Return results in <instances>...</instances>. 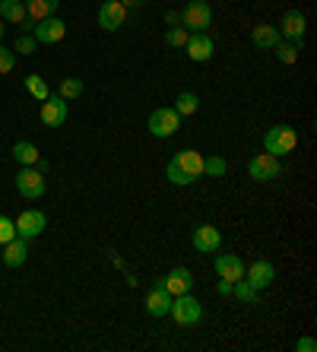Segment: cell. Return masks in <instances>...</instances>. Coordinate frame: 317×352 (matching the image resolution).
Returning a JSON list of instances; mask_svg holds the SVG:
<instances>
[{"mask_svg":"<svg viewBox=\"0 0 317 352\" xmlns=\"http://www.w3.org/2000/svg\"><path fill=\"white\" fill-rule=\"evenodd\" d=\"M168 314L175 318V324H178V327H194V324H200V320H204V305L197 302L190 292H184V295H175V298H171Z\"/></svg>","mask_w":317,"mask_h":352,"instance_id":"obj_1","label":"cell"},{"mask_svg":"<svg viewBox=\"0 0 317 352\" xmlns=\"http://www.w3.org/2000/svg\"><path fill=\"white\" fill-rule=\"evenodd\" d=\"M298 146V133L292 127H285V124H276V127H270L267 137H263V149H267L270 156H289L292 149Z\"/></svg>","mask_w":317,"mask_h":352,"instance_id":"obj_2","label":"cell"},{"mask_svg":"<svg viewBox=\"0 0 317 352\" xmlns=\"http://www.w3.org/2000/svg\"><path fill=\"white\" fill-rule=\"evenodd\" d=\"M210 23H212V10L204 0H190V3L181 10V25H184L187 32H206Z\"/></svg>","mask_w":317,"mask_h":352,"instance_id":"obj_3","label":"cell"},{"mask_svg":"<svg viewBox=\"0 0 317 352\" xmlns=\"http://www.w3.org/2000/svg\"><path fill=\"white\" fill-rule=\"evenodd\" d=\"M17 190L25 200H39L45 194V172H41L39 165H23L17 175Z\"/></svg>","mask_w":317,"mask_h":352,"instance_id":"obj_4","label":"cell"},{"mask_svg":"<svg viewBox=\"0 0 317 352\" xmlns=\"http://www.w3.org/2000/svg\"><path fill=\"white\" fill-rule=\"evenodd\" d=\"M181 127V115L175 111V108H155L153 115H149V133L159 140L165 137H175Z\"/></svg>","mask_w":317,"mask_h":352,"instance_id":"obj_5","label":"cell"},{"mask_svg":"<svg viewBox=\"0 0 317 352\" xmlns=\"http://www.w3.org/2000/svg\"><path fill=\"white\" fill-rule=\"evenodd\" d=\"M124 23H127V7H124L121 0H105V3L98 7V25H102L105 32H118Z\"/></svg>","mask_w":317,"mask_h":352,"instance_id":"obj_6","label":"cell"},{"mask_svg":"<svg viewBox=\"0 0 317 352\" xmlns=\"http://www.w3.org/2000/svg\"><path fill=\"white\" fill-rule=\"evenodd\" d=\"M35 41L39 45H54V41H61L67 35V23L64 19H57V16H48V19H39L32 29Z\"/></svg>","mask_w":317,"mask_h":352,"instance_id":"obj_7","label":"cell"},{"mask_svg":"<svg viewBox=\"0 0 317 352\" xmlns=\"http://www.w3.org/2000/svg\"><path fill=\"white\" fill-rule=\"evenodd\" d=\"M13 226H17V235L29 241V238L45 232L48 219H45V213H39V210H25V213H19V219H13Z\"/></svg>","mask_w":317,"mask_h":352,"instance_id":"obj_8","label":"cell"},{"mask_svg":"<svg viewBox=\"0 0 317 352\" xmlns=\"http://www.w3.org/2000/svg\"><path fill=\"white\" fill-rule=\"evenodd\" d=\"M251 178L254 181H261V184H267V181H273V178H279V159L276 156H270V153H261V156H254L251 159Z\"/></svg>","mask_w":317,"mask_h":352,"instance_id":"obj_9","label":"cell"},{"mask_svg":"<svg viewBox=\"0 0 317 352\" xmlns=\"http://www.w3.org/2000/svg\"><path fill=\"white\" fill-rule=\"evenodd\" d=\"M41 121L45 127H64L67 121V98L61 96H48L41 102Z\"/></svg>","mask_w":317,"mask_h":352,"instance_id":"obj_10","label":"cell"},{"mask_svg":"<svg viewBox=\"0 0 317 352\" xmlns=\"http://www.w3.org/2000/svg\"><path fill=\"white\" fill-rule=\"evenodd\" d=\"M159 286L165 289V292L175 298V295H184V292H190V286H194V276H190V270L187 267H175V270L168 273V276L159 283Z\"/></svg>","mask_w":317,"mask_h":352,"instance_id":"obj_11","label":"cell"},{"mask_svg":"<svg viewBox=\"0 0 317 352\" xmlns=\"http://www.w3.org/2000/svg\"><path fill=\"white\" fill-rule=\"evenodd\" d=\"M187 58L190 60H197V64H204V60H210L212 58V38L206 32H190V38H187Z\"/></svg>","mask_w":317,"mask_h":352,"instance_id":"obj_12","label":"cell"},{"mask_svg":"<svg viewBox=\"0 0 317 352\" xmlns=\"http://www.w3.org/2000/svg\"><path fill=\"white\" fill-rule=\"evenodd\" d=\"M190 241H194V248L200 251V254H212V251H219L222 235H219V229H216V226H197Z\"/></svg>","mask_w":317,"mask_h":352,"instance_id":"obj_13","label":"cell"},{"mask_svg":"<svg viewBox=\"0 0 317 352\" xmlns=\"http://www.w3.org/2000/svg\"><path fill=\"white\" fill-rule=\"evenodd\" d=\"M171 162L178 165V168H181V172H184L190 181H197L200 175H204V153H197V149H181V153L171 159Z\"/></svg>","mask_w":317,"mask_h":352,"instance_id":"obj_14","label":"cell"},{"mask_svg":"<svg viewBox=\"0 0 317 352\" xmlns=\"http://www.w3.org/2000/svg\"><path fill=\"white\" fill-rule=\"evenodd\" d=\"M305 29H308V19H305L301 10H289L283 16V23H279V35H285L289 41H301Z\"/></svg>","mask_w":317,"mask_h":352,"instance_id":"obj_15","label":"cell"},{"mask_svg":"<svg viewBox=\"0 0 317 352\" xmlns=\"http://www.w3.org/2000/svg\"><path fill=\"white\" fill-rule=\"evenodd\" d=\"M273 279H276V270H273V263L270 261H254L251 270H248V283H251L257 292L267 286H273Z\"/></svg>","mask_w":317,"mask_h":352,"instance_id":"obj_16","label":"cell"},{"mask_svg":"<svg viewBox=\"0 0 317 352\" xmlns=\"http://www.w3.org/2000/svg\"><path fill=\"white\" fill-rule=\"evenodd\" d=\"M216 276H219V279H228V283H238V279L244 276L241 257H235V254H219V257H216Z\"/></svg>","mask_w":317,"mask_h":352,"instance_id":"obj_17","label":"cell"},{"mask_svg":"<svg viewBox=\"0 0 317 352\" xmlns=\"http://www.w3.org/2000/svg\"><path fill=\"white\" fill-rule=\"evenodd\" d=\"M29 261V245H25V238H13V241H7L3 245V263L7 267H23V263Z\"/></svg>","mask_w":317,"mask_h":352,"instance_id":"obj_18","label":"cell"},{"mask_svg":"<svg viewBox=\"0 0 317 352\" xmlns=\"http://www.w3.org/2000/svg\"><path fill=\"white\" fill-rule=\"evenodd\" d=\"M171 308V295L165 292L162 286H153L146 292V311L153 314V318H162V314H168Z\"/></svg>","mask_w":317,"mask_h":352,"instance_id":"obj_19","label":"cell"},{"mask_svg":"<svg viewBox=\"0 0 317 352\" xmlns=\"http://www.w3.org/2000/svg\"><path fill=\"white\" fill-rule=\"evenodd\" d=\"M23 3H25V16L32 19V23L54 16L57 7H61V0H23Z\"/></svg>","mask_w":317,"mask_h":352,"instance_id":"obj_20","label":"cell"},{"mask_svg":"<svg viewBox=\"0 0 317 352\" xmlns=\"http://www.w3.org/2000/svg\"><path fill=\"white\" fill-rule=\"evenodd\" d=\"M251 38H254V45H257V48H263V51H273V45H276V41L283 38V35H279V29H276V25H267V23H261V25H254Z\"/></svg>","mask_w":317,"mask_h":352,"instance_id":"obj_21","label":"cell"},{"mask_svg":"<svg viewBox=\"0 0 317 352\" xmlns=\"http://www.w3.org/2000/svg\"><path fill=\"white\" fill-rule=\"evenodd\" d=\"M0 19L23 25L25 19H29V16H25V3H23V0H0Z\"/></svg>","mask_w":317,"mask_h":352,"instance_id":"obj_22","label":"cell"},{"mask_svg":"<svg viewBox=\"0 0 317 352\" xmlns=\"http://www.w3.org/2000/svg\"><path fill=\"white\" fill-rule=\"evenodd\" d=\"M13 159H17L19 165H39L41 162L39 146H35V143H29V140H19L17 146H13Z\"/></svg>","mask_w":317,"mask_h":352,"instance_id":"obj_23","label":"cell"},{"mask_svg":"<svg viewBox=\"0 0 317 352\" xmlns=\"http://www.w3.org/2000/svg\"><path fill=\"white\" fill-rule=\"evenodd\" d=\"M298 51H301V41H283L279 38L276 45H273V54H276L283 64H295V60H298Z\"/></svg>","mask_w":317,"mask_h":352,"instance_id":"obj_24","label":"cell"},{"mask_svg":"<svg viewBox=\"0 0 317 352\" xmlns=\"http://www.w3.org/2000/svg\"><path fill=\"white\" fill-rule=\"evenodd\" d=\"M171 108H175L181 118H184V115H197V108H200V98H197L194 92H181V96L175 98V105H171Z\"/></svg>","mask_w":317,"mask_h":352,"instance_id":"obj_25","label":"cell"},{"mask_svg":"<svg viewBox=\"0 0 317 352\" xmlns=\"http://www.w3.org/2000/svg\"><path fill=\"white\" fill-rule=\"evenodd\" d=\"M25 89L32 92L39 102H45V98L51 96V89H48V82H45V76H39V74H29V76H25Z\"/></svg>","mask_w":317,"mask_h":352,"instance_id":"obj_26","label":"cell"},{"mask_svg":"<svg viewBox=\"0 0 317 352\" xmlns=\"http://www.w3.org/2000/svg\"><path fill=\"white\" fill-rule=\"evenodd\" d=\"M232 295H235V298H238V302H244V305H254V302H257V289H254L251 286V283H248V279H238V283H235V286H232Z\"/></svg>","mask_w":317,"mask_h":352,"instance_id":"obj_27","label":"cell"},{"mask_svg":"<svg viewBox=\"0 0 317 352\" xmlns=\"http://www.w3.org/2000/svg\"><path fill=\"white\" fill-rule=\"evenodd\" d=\"M228 172V162L222 156H204V175L210 178H222Z\"/></svg>","mask_w":317,"mask_h":352,"instance_id":"obj_28","label":"cell"},{"mask_svg":"<svg viewBox=\"0 0 317 352\" xmlns=\"http://www.w3.org/2000/svg\"><path fill=\"white\" fill-rule=\"evenodd\" d=\"M187 38H190V32H187L184 25H171L168 32H165V45H171V48H184Z\"/></svg>","mask_w":317,"mask_h":352,"instance_id":"obj_29","label":"cell"},{"mask_svg":"<svg viewBox=\"0 0 317 352\" xmlns=\"http://www.w3.org/2000/svg\"><path fill=\"white\" fill-rule=\"evenodd\" d=\"M83 96V80H76V76H67L64 82H61V98H80Z\"/></svg>","mask_w":317,"mask_h":352,"instance_id":"obj_30","label":"cell"},{"mask_svg":"<svg viewBox=\"0 0 317 352\" xmlns=\"http://www.w3.org/2000/svg\"><path fill=\"white\" fill-rule=\"evenodd\" d=\"M165 175H168V181H171V184H178V188H187V184H194V181L187 178V175L181 172V168H178V165H175V162H168V168H165Z\"/></svg>","mask_w":317,"mask_h":352,"instance_id":"obj_31","label":"cell"},{"mask_svg":"<svg viewBox=\"0 0 317 352\" xmlns=\"http://www.w3.org/2000/svg\"><path fill=\"white\" fill-rule=\"evenodd\" d=\"M13 238H17V226H13V219L0 216V245H7V241H13Z\"/></svg>","mask_w":317,"mask_h":352,"instance_id":"obj_32","label":"cell"},{"mask_svg":"<svg viewBox=\"0 0 317 352\" xmlns=\"http://www.w3.org/2000/svg\"><path fill=\"white\" fill-rule=\"evenodd\" d=\"M35 48H39V41H35V35L23 32V35L17 38V51H19V54H32Z\"/></svg>","mask_w":317,"mask_h":352,"instance_id":"obj_33","label":"cell"},{"mask_svg":"<svg viewBox=\"0 0 317 352\" xmlns=\"http://www.w3.org/2000/svg\"><path fill=\"white\" fill-rule=\"evenodd\" d=\"M13 51H7L3 48V45H0V74H10V70H13Z\"/></svg>","mask_w":317,"mask_h":352,"instance_id":"obj_34","label":"cell"},{"mask_svg":"<svg viewBox=\"0 0 317 352\" xmlns=\"http://www.w3.org/2000/svg\"><path fill=\"white\" fill-rule=\"evenodd\" d=\"M295 352H317V343L311 336H301L298 343H295Z\"/></svg>","mask_w":317,"mask_h":352,"instance_id":"obj_35","label":"cell"},{"mask_svg":"<svg viewBox=\"0 0 317 352\" xmlns=\"http://www.w3.org/2000/svg\"><path fill=\"white\" fill-rule=\"evenodd\" d=\"M232 286H235V283H228V279H219V283H216V292H219V295H232Z\"/></svg>","mask_w":317,"mask_h":352,"instance_id":"obj_36","label":"cell"},{"mask_svg":"<svg viewBox=\"0 0 317 352\" xmlns=\"http://www.w3.org/2000/svg\"><path fill=\"white\" fill-rule=\"evenodd\" d=\"M165 23H168V25H181V13L168 10V13H165Z\"/></svg>","mask_w":317,"mask_h":352,"instance_id":"obj_37","label":"cell"},{"mask_svg":"<svg viewBox=\"0 0 317 352\" xmlns=\"http://www.w3.org/2000/svg\"><path fill=\"white\" fill-rule=\"evenodd\" d=\"M121 3H124L127 10H133V7H140V3H146V0H121Z\"/></svg>","mask_w":317,"mask_h":352,"instance_id":"obj_38","label":"cell"},{"mask_svg":"<svg viewBox=\"0 0 317 352\" xmlns=\"http://www.w3.org/2000/svg\"><path fill=\"white\" fill-rule=\"evenodd\" d=\"M0 38H3V19H0Z\"/></svg>","mask_w":317,"mask_h":352,"instance_id":"obj_39","label":"cell"}]
</instances>
